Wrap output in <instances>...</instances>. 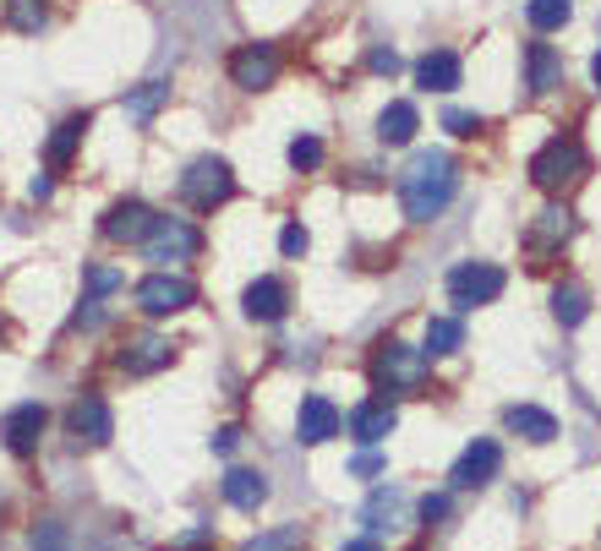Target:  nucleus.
<instances>
[{"instance_id": "f257e3e1", "label": "nucleus", "mask_w": 601, "mask_h": 551, "mask_svg": "<svg viewBox=\"0 0 601 551\" xmlns=\"http://www.w3.org/2000/svg\"><path fill=\"white\" fill-rule=\"evenodd\" d=\"M454 191H459V164H454L449 153H438V147L416 153L405 164V175H400V202H405V213L416 224H433L454 202Z\"/></svg>"}, {"instance_id": "f03ea898", "label": "nucleus", "mask_w": 601, "mask_h": 551, "mask_svg": "<svg viewBox=\"0 0 601 551\" xmlns=\"http://www.w3.org/2000/svg\"><path fill=\"white\" fill-rule=\"evenodd\" d=\"M433 377V355L405 344V339H389L372 350V388L389 394V399H405V394H422Z\"/></svg>"}, {"instance_id": "7ed1b4c3", "label": "nucleus", "mask_w": 601, "mask_h": 551, "mask_svg": "<svg viewBox=\"0 0 601 551\" xmlns=\"http://www.w3.org/2000/svg\"><path fill=\"white\" fill-rule=\"evenodd\" d=\"M586 147L580 137H553L536 147V158H531V180L542 186V191H569L580 175H586Z\"/></svg>"}, {"instance_id": "20e7f679", "label": "nucleus", "mask_w": 601, "mask_h": 551, "mask_svg": "<svg viewBox=\"0 0 601 551\" xmlns=\"http://www.w3.org/2000/svg\"><path fill=\"white\" fill-rule=\"evenodd\" d=\"M181 197L192 202V208H219V202H230L236 197V169L225 164V158H192L186 164V175H181Z\"/></svg>"}, {"instance_id": "39448f33", "label": "nucleus", "mask_w": 601, "mask_h": 551, "mask_svg": "<svg viewBox=\"0 0 601 551\" xmlns=\"http://www.w3.org/2000/svg\"><path fill=\"white\" fill-rule=\"evenodd\" d=\"M503 268L498 263H459L449 274V300L459 311H476V306H492L498 295H503Z\"/></svg>"}, {"instance_id": "423d86ee", "label": "nucleus", "mask_w": 601, "mask_h": 551, "mask_svg": "<svg viewBox=\"0 0 601 551\" xmlns=\"http://www.w3.org/2000/svg\"><path fill=\"white\" fill-rule=\"evenodd\" d=\"M153 224H159V213H153L149 202L127 197V202H116V208L99 219V235L116 241V246H138V241H149L153 235Z\"/></svg>"}, {"instance_id": "0eeeda50", "label": "nucleus", "mask_w": 601, "mask_h": 551, "mask_svg": "<svg viewBox=\"0 0 601 551\" xmlns=\"http://www.w3.org/2000/svg\"><path fill=\"white\" fill-rule=\"evenodd\" d=\"M498 470H503V448H498L492 437H476V442L454 459L449 481H454V492H476V486H487Z\"/></svg>"}, {"instance_id": "6e6552de", "label": "nucleus", "mask_w": 601, "mask_h": 551, "mask_svg": "<svg viewBox=\"0 0 601 551\" xmlns=\"http://www.w3.org/2000/svg\"><path fill=\"white\" fill-rule=\"evenodd\" d=\"M66 431H72L83 448H105V442L116 437V415H110V405H105L99 394H83V399L66 410Z\"/></svg>"}, {"instance_id": "1a4fd4ad", "label": "nucleus", "mask_w": 601, "mask_h": 551, "mask_svg": "<svg viewBox=\"0 0 601 551\" xmlns=\"http://www.w3.org/2000/svg\"><path fill=\"white\" fill-rule=\"evenodd\" d=\"M192 300H197V289L181 274H149L138 284V306H143L149 317H175V311H186Z\"/></svg>"}, {"instance_id": "9d476101", "label": "nucleus", "mask_w": 601, "mask_h": 551, "mask_svg": "<svg viewBox=\"0 0 601 551\" xmlns=\"http://www.w3.org/2000/svg\"><path fill=\"white\" fill-rule=\"evenodd\" d=\"M274 77H280V49H274V44H241V49L230 55V82H236V88L258 93V88H269Z\"/></svg>"}, {"instance_id": "9b49d317", "label": "nucleus", "mask_w": 601, "mask_h": 551, "mask_svg": "<svg viewBox=\"0 0 601 551\" xmlns=\"http://www.w3.org/2000/svg\"><path fill=\"white\" fill-rule=\"evenodd\" d=\"M44 405H17V410L0 415V442H6V453H17V459H28V453H39V437H44Z\"/></svg>"}, {"instance_id": "f8f14e48", "label": "nucleus", "mask_w": 601, "mask_h": 551, "mask_svg": "<svg viewBox=\"0 0 601 551\" xmlns=\"http://www.w3.org/2000/svg\"><path fill=\"white\" fill-rule=\"evenodd\" d=\"M394 426H400V415L389 399H367V405H356V410L345 415V431L361 442V448H378V442H389L394 437Z\"/></svg>"}, {"instance_id": "ddd939ff", "label": "nucleus", "mask_w": 601, "mask_h": 551, "mask_svg": "<svg viewBox=\"0 0 601 551\" xmlns=\"http://www.w3.org/2000/svg\"><path fill=\"white\" fill-rule=\"evenodd\" d=\"M143 252H149V263H186L197 252V230L186 219H159L153 235L143 241Z\"/></svg>"}, {"instance_id": "4468645a", "label": "nucleus", "mask_w": 601, "mask_h": 551, "mask_svg": "<svg viewBox=\"0 0 601 551\" xmlns=\"http://www.w3.org/2000/svg\"><path fill=\"white\" fill-rule=\"evenodd\" d=\"M241 306H247V317H252V322H280V317L291 311V289H285V278L263 274V278H252V284H247Z\"/></svg>"}, {"instance_id": "2eb2a0df", "label": "nucleus", "mask_w": 601, "mask_h": 551, "mask_svg": "<svg viewBox=\"0 0 601 551\" xmlns=\"http://www.w3.org/2000/svg\"><path fill=\"white\" fill-rule=\"evenodd\" d=\"M175 361V350H170V339H159V333H138V339H127V350H121V372L127 377H153V372H164Z\"/></svg>"}, {"instance_id": "dca6fc26", "label": "nucleus", "mask_w": 601, "mask_h": 551, "mask_svg": "<svg viewBox=\"0 0 601 551\" xmlns=\"http://www.w3.org/2000/svg\"><path fill=\"white\" fill-rule=\"evenodd\" d=\"M339 426H345V415L334 410L323 394H306L300 399V415H296V437L306 448H317V442H328V437H339Z\"/></svg>"}, {"instance_id": "f3484780", "label": "nucleus", "mask_w": 601, "mask_h": 551, "mask_svg": "<svg viewBox=\"0 0 601 551\" xmlns=\"http://www.w3.org/2000/svg\"><path fill=\"white\" fill-rule=\"evenodd\" d=\"M219 486H225V503L241 508V514H258V508L269 503V475H263V470H241V464H236V470H225Z\"/></svg>"}, {"instance_id": "a211bd4d", "label": "nucleus", "mask_w": 601, "mask_h": 551, "mask_svg": "<svg viewBox=\"0 0 601 551\" xmlns=\"http://www.w3.org/2000/svg\"><path fill=\"white\" fill-rule=\"evenodd\" d=\"M405 508H411V497L389 481V486H378V492L367 497L361 525H367V530H400V525H405Z\"/></svg>"}, {"instance_id": "6ab92c4d", "label": "nucleus", "mask_w": 601, "mask_h": 551, "mask_svg": "<svg viewBox=\"0 0 601 551\" xmlns=\"http://www.w3.org/2000/svg\"><path fill=\"white\" fill-rule=\"evenodd\" d=\"M503 426L514 437H525V442H553L558 437V420H553V410H542V405H509Z\"/></svg>"}, {"instance_id": "aec40b11", "label": "nucleus", "mask_w": 601, "mask_h": 551, "mask_svg": "<svg viewBox=\"0 0 601 551\" xmlns=\"http://www.w3.org/2000/svg\"><path fill=\"white\" fill-rule=\"evenodd\" d=\"M569 235H575V213L569 208H542L536 224H531V246L536 252H558Z\"/></svg>"}, {"instance_id": "412c9836", "label": "nucleus", "mask_w": 601, "mask_h": 551, "mask_svg": "<svg viewBox=\"0 0 601 551\" xmlns=\"http://www.w3.org/2000/svg\"><path fill=\"white\" fill-rule=\"evenodd\" d=\"M416 82L433 88V93L459 88V55H454V49H433V55H422V60H416Z\"/></svg>"}, {"instance_id": "4be33fe9", "label": "nucleus", "mask_w": 601, "mask_h": 551, "mask_svg": "<svg viewBox=\"0 0 601 551\" xmlns=\"http://www.w3.org/2000/svg\"><path fill=\"white\" fill-rule=\"evenodd\" d=\"M525 71H531V93H553L564 77V60L553 55V44H531L525 49Z\"/></svg>"}, {"instance_id": "5701e85b", "label": "nucleus", "mask_w": 601, "mask_h": 551, "mask_svg": "<svg viewBox=\"0 0 601 551\" xmlns=\"http://www.w3.org/2000/svg\"><path fill=\"white\" fill-rule=\"evenodd\" d=\"M416 126H422V115H416V104H405V99H394V104L378 115V137L389 142V147L411 142V137H416Z\"/></svg>"}, {"instance_id": "b1692460", "label": "nucleus", "mask_w": 601, "mask_h": 551, "mask_svg": "<svg viewBox=\"0 0 601 551\" xmlns=\"http://www.w3.org/2000/svg\"><path fill=\"white\" fill-rule=\"evenodd\" d=\"M553 317H558L564 328H580V322L591 317V295H586V284H558V289H553Z\"/></svg>"}, {"instance_id": "393cba45", "label": "nucleus", "mask_w": 601, "mask_h": 551, "mask_svg": "<svg viewBox=\"0 0 601 551\" xmlns=\"http://www.w3.org/2000/svg\"><path fill=\"white\" fill-rule=\"evenodd\" d=\"M88 126H94L88 115H72V121H61V126H55V137H50V147H44V153H50V164H66V158L77 153V142H83V132H88Z\"/></svg>"}, {"instance_id": "a878e982", "label": "nucleus", "mask_w": 601, "mask_h": 551, "mask_svg": "<svg viewBox=\"0 0 601 551\" xmlns=\"http://www.w3.org/2000/svg\"><path fill=\"white\" fill-rule=\"evenodd\" d=\"M525 16H531L536 33H553V27H564V22L575 16V0H531Z\"/></svg>"}, {"instance_id": "bb28decb", "label": "nucleus", "mask_w": 601, "mask_h": 551, "mask_svg": "<svg viewBox=\"0 0 601 551\" xmlns=\"http://www.w3.org/2000/svg\"><path fill=\"white\" fill-rule=\"evenodd\" d=\"M459 344H465L459 317H433V322H427V355H454Z\"/></svg>"}, {"instance_id": "cd10ccee", "label": "nucleus", "mask_w": 601, "mask_h": 551, "mask_svg": "<svg viewBox=\"0 0 601 551\" xmlns=\"http://www.w3.org/2000/svg\"><path fill=\"white\" fill-rule=\"evenodd\" d=\"M164 99H170V82H143L138 93H127V110H132L138 121H149V115L159 110V104H164Z\"/></svg>"}, {"instance_id": "c85d7f7f", "label": "nucleus", "mask_w": 601, "mask_h": 551, "mask_svg": "<svg viewBox=\"0 0 601 551\" xmlns=\"http://www.w3.org/2000/svg\"><path fill=\"white\" fill-rule=\"evenodd\" d=\"M241 551H300V530L285 525V530H269V536H252Z\"/></svg>"}, {"instance_id": "c756f323", "label": "nucleus", "mask_w": 601, "mask_h": 551, "mask_svg": "<svg viewBox=\"0 0 601 551\" xmlns=\"http://www.w3.org/2000/svg\"><path fill=\"white\" fill-rule=\"evenodd\" d=\"M291 164H296V169H317V164H323V142L312 137V132L296 137L291 142Z\"/></svg>"}, {"instance_id": "7c9ffc66", "label": "nucleus", "mask_w": 601, "mask_h": 551, "mask_svg": "<svg viewBox=\"0 0 601 551\" xmlns=\"http://www.w3.org/2000/svg\"><path fill=\"white\" fill-rule=\"evenodd\" d=\"M121 284H127L121 268H105V263H94V268H88V295H110V289H121Z\"/></svg>"}, {"instance_id": "2f4dec72", "label": "nucleus", "mask_w": 601, "mask_h": 551, "mask_svg": "<svg viewBox=\"0 0 601 551\" xmlns=\"http://www.w3.org/2000/svg\"><path fill=\"white\" fill-rule=\"evenodd\" d=\"M444 126H449L454 137H476V132H481V115H470V110H449Z\"/></svg>"}, {"instance_id": "473e14b6", "label": "nucleus", "mask_w": 601, "mask_h": 551, "mask_svg": "<svg viewBox=\"0 0 601 551\" xmlns=\"http://www.w3.org/2000/svg\"><path fill=\"white\" fill-rule=\"evenodd\" d=\"M306 246H312V235H306L300 224H285V235H280V252H285V257H306Z\"/></svg>"}, {"instance_id": "72a5a7b5", "label": "nucleus", "mask_w": 601, "mask_h": 551, "mask_svg": "<svg viewBox=\"0 0 601 551\" xmlns=\"http://www.w3.org/2000/svg\"><path fill=\"white\" fill-rule=\"evenodd\" d=\"M33 551H66V530L61 525H39L33 530Z\"/></svg>"}, {"instance_id": "f704fd0d", "label": "nucleus", "mask_w": 601, "mask_h": 551, "mask_svg": "<svg viewBox=\"0 0 601 551\" xmlns=\"http://www.w3.org/2000/svg\"><path fill=\"white\" fill-rule=\"evenodd\" d=\"M422 519H427V525L449 519V497H444V492H427V497H422Z\"/></svg>"}, {"instance_id": "c9c22d12", "label": "nucleus", "mask_w": 601, "mask_h": 551, "mask_svg": "<svg viewBox=\"0 0 601 551\" xmlns=\"http://www.w3.org/2000/svg\"><path fill=\"white\" fill-rule=\"evenodd\" d=\"M11 16H17V27H39L44 5H33V0H17V5H11Z\"/></svg>"}, {"instance_id": "e433bc0d", "label": "nucleus", "mask_w": 601, "mask_h": 551, "mask_svg": "<svg viewBox=\"0 0 601 551\" xmlns=\"http://www.w3.org/2000/svg\"><path fill=\"white\" fill-rule=\"evenodd\" d=\"M367 66H372V71H389V77H394V71H400V55H394V49H372V55H367Z\"/></svg>"}, {"instance_id": "4c0bfd02", "label": "nucleus", "mask_w": 601, "mask_h": 551, "mask_svg": "<svg viewBox=\"0 0 601 551\" xmlns=\"http://www.w3.org/2000/svg\"><path fill=\"white\" fill-rule=\"evenodd\" d=\"M236 442H241V431H236V426L214 431V453H236Z\"/></svg>"}, {"instance_id": "58836bf2", "label": "nucleus", "mask_w": 601, "mask_h": 551, "mask_svg": "<svg viewBox=\"0 0 601 551\" xmlns=\"http://www.w3.org/2000/svg\"><path fill=\"white\" fill-rule=\"evenodd\" d=\"M350 470H356V475H383V459H378V453H356Z\"/></svg>"}, {"instance_id": "ea45409f", "label": "nucleus", "mask_w": 601, "mask_h": 551, "mask_svg": "<svg viewBox=\"0 0 601 551\" xmlns=\"http://www.w3.org/2000/svg\"><path fill=\"white\" fill-rule=\"evenodd\" d=\"M203 541H208V525H203V530H186V536L175 541V551H192V547H203Z\"/></svg>"}, {"instance_id": "a19ab883", "label": "nucleus", "mask_w": 601, "mask_h": 551, "mask_svg": "<svg viewBox=\"0 0 601 551\" xmlns=\"http://www.w3.org/2000/svg\"><path fill=\"white\" fill-rule=\"evenodd\" d=\"M28 191H33V202H44V197L55 191V180H50V175H33V186H28Z\"/></svg>"}, {"instance_id": "79ce46f5", "label": "nucleus", "mask_w": 601, "mask_h": 551, "mask_svg": "<svg viewBox=\"0 0 601 551\" xmlns=\"http://www.w3.org/2000/svg\"><path fill=\"white\" fill-rule=\"evenodd\" d=\"M339 551H378V541L367 536V541H350V547H339Z\"/></svg>"}, {"instance_id": "37998d69", "label": "nucleus", "mask_w": 601, "mask_h": 551, "mask_svg": "<svg viewBox=\"0 0 601 551\" xmlns=\"http://www.w3.org/2000/svg\"><path fill=\"white\" fill-rule=\"evenodd\" d=\"M591 77H597V88H601V49H597V60H591Z\"/></svg>"}]
</instances>
